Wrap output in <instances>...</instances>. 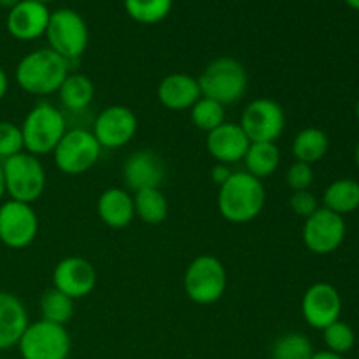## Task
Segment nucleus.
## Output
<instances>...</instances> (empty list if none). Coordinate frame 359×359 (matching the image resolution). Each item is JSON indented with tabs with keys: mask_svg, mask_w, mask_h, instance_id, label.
<instances>
[{
	"mask_svg": "<svg viewBox=\"0 0 359 359\" xmlns=\"http://www.w3.org/2000/svg\"><path fill=\"white\" fill-rule=\"evenodd\" d=\"M354 158H356V165H358V168H359V142H358V146H356V151H354Z\"/></svg>",
	"mask_w": 359,
	"mask_h": 359,
	"instance_id": "obj_41",
	"label": "nucleus"
},
{
	"mask_svg": "<svg viewBox=\"0 0 359 359\" xmlns=\"http://www.w3.org/2000/svg\"><path fill=\"white\" fill-rule=\"evenodd\" d=\"M312 356L314 347L302 333H286L272 347V359H311Z\"/></svg>",
	"mask_w": 359,
	"mask_h": 359,
	"instance_id": "obj_30",
	"label": "nucleus"
},
{
	"mask_svg": "<svg viewBox=\"0 0 359 359\" xmlns=\"http://www.w3.org/2000/svg\"><path fill=\"white\" fill-rule=\"evenodd\" d=\"M70 63L49 48L35 49L18 62L14 70L16 84L28 95L48 97L58 93L67 79Z\"/></svg>",
	"mask_w": 359,
	"mask_h": 359,
	"instance_id": "obj_1",
	"label": "nucleus"
},
{
	"mask_svg": "<svg viewBox=\"0 0 359 359\" xmlns=\"http://www.w3.org/2000/svg\"><path fill=\"white\" fill-rule=\"evenodd\" d=\"M189 114H191V121L196 128L209 133L224 123V105L212 98L202 97L189 109Z\"/></svg>",
	"mask_w": 359,
	"mask_h": 359,
	"instance_id": "obj_29",
	"label": "nucleus"
},
{
	"mask_svg": "<svg viewBox=\"0 0 359 359\" xmlns=\"http://www.w3.org/2000/svg\"><path fill=\"white\" fill-rule=\"evenodd\" d=\"M7 90H9V77H7L6 70L0 67V100H4V97L7 95Z\"/></svg>",
	"mask_w": 359,
	"mask_h": 359,
	"instance_id": "obj_36",
	"label": "nucleus"
},
{
	"mask_svg": "<svg viewBox=\"0 0 359 359\" xmlns=\"http://www.w3.org/2000/svg\"><path fill=\"white\" fill-rule=\"evenodd\" d=\"M123 177L133 193L147 188H160L167 177L165 161L151 149L130 154L123 165Z\"/></svg>",
	"mask_w": 359,
	"mask_h": 359,
	"instance_id": "obj_17",
	"label": "nucleus"
},
{
	"mask_svg": "<svg viewBox=\"0 0 359 359\" xmlns=\"http://www.w3.org/2000/svg\"><path fill=\"white\" fill-rule=\"evenodd\" d=\"M344 2H346L347 6L351 7V9H354V11H359V0H344Z\"/></svg>",
	"mask_w": 359,
	"mask_h": 359,
	"instance_id": "obj_40",
	"label": "nucleus"
},
{
	"mask_svg": "<svg viewBox=\"0 0 359 359\" xmlns=\"http://www.w3.org/2000/svg\"><path fill=\"white\" fill-rule=\"evenodd\" d=\"M330 149V139L323 130L314 128V126H309V128L300 130V132L294 135L293 146V156L297 158V161L302 163L314 165L319 160L326 156Z\"/></svg>",
	"mask_w": 359,
	"mask_h": 359,
	"instance_id": "obj_24",
	"label": "nucleus"
},
{
	"mask_svg": "<svg viewBox=\"0 0 359 359\" xmlns=\"http://www.w3.org/2000/svg\"><path fill=\"white\" fill-rule=\"evenodd\" d=\"M35 2H41V4H46V6H48L49 2H55V0H35Z\"/></svg>",
	"mask_w": 359,
	"mask_h": 359,
	"instance_id": "obj_43",
	"label": "nucleus"
},
{
	"mask_svg": "<svg viewBox=\"0 0 359 359\" xmlns=\"http://www.w3.org/2000/svg\"><path fill=\"white\" fill-rule=\"evenodd\" d=\"M139 130L135 112L126 105H111L97 116L93 135L105 149H119L132 142Z\"/></svg>",
	"mask_w": 359,
	"mask_h": 359,
	"instance_id": "obj_13",
	"label": "nucleus"
},
{
	"mask_svg": "<svg viewBox=\"0 0 359 359\" xmlns=\"http://www.w3.org/2000/svg\"><path fill=\"white\" fill-rule=\"evenodd\" d=\"M23 135L16 123L0 121V161L23 153Z\"/></svg>",
	"mask_w": 359,
	"mask_h": 359,
	"instance_id": "obj_32",
	"label": "nucleus"
},
{
	"mask_svg": "<svg viewBox=\"0 0 359 359\" xmlns=\"http://www.w3.org/2000/svg\"><path fill=\"white\" fill-rule=\"evenodd\" d=\"M323 339H325L326 347H328L326 351H332V353L344 356L356 344V333H354V330L347 323L339 319V321H335L333 325L326 326L323 330Z\"/></svg>",
	"mask_w": 359,
	"mask_h": 359,
	"instance_id": "obj_31",
	"label": "nucleus"
},
{
	"mask_svg": "<svg viewBox=\"0 0 359 359\" xmlns=\"http://www.w3.org/2000/svg\"><path fill=\"white\" fill-rule=\"evenodd\" d=\"M342 314V298L339 290L328 283H316L302 298V316L309 326L325 330L339 321Z\"/></svg>",
	"mask_w": 359,
	"mask_h": 359,
	"instance_id": "obj_14",
	"label": "nucleus"
},
{
	"mask_svg": "<svg viewBox=\"0 0 359 359\" xmlns=\"http://www.w3.org/2000/svg\"><path fill=\"white\" fill-rule=\"evenodd\" d=\"M226 269L216 256L202 255L193 259L184 273L186 297L198 305H212L226 291Z\"/></svg>",
	"mask_w": 359,
	"mask_h": 359,
	"instance_id": "obj_6",
	"label": "nucleus"
},
{
	"mask_svg": "<svg viewBox=\"0 0 359 359\" xmlns=\"http://www.w3.org/2000/svg\"><path fill=\"white\" fill-rule=\"evenodd\" d=\"M39 307H41L42 319L55 325L65 326L74 316V300L56 287H49L42 293Z\"/></svg>",
	"mask_w": 359,
	"mask_h": 359,
	"instance_id": "obj_27",
	"label": "nucleus"
},
{
	"mask_svg": "<svg viewBox=\"0 0 359 359\" xmlns=\"http://www.w3.org/2000/svg\"><path fill=\"white\" fill-rule=\"evenodd\" d=\"M51 11L46 4L35 0H21L20 4L9 9L6 27L11 37L18 41L30 42L46 35Z\"/></svg>",
	"mask_w": 359,
	"mask_h": 359,
	"instance_id": "obj_16",
	"label": "nucleus"
},
{
	"mask_svg": "<svg viewBox=\"0 0 359 359\" xmlns=\"http://www.w3.org/2000/svg\"><path fill=\"white\" fill-rule=\"evenodd\" d=\"M202 97L212 98L221 105L237 104L245 95L249 76L245 67L231 56L212 60L198 77Z\"/></svg>",
	"mask_w": 359,
	"mask_h": 359,
	"instance_id": "obj_4",
	"label": "nucleus"
},
{
	"mask_svg": "<svg viewBox=\"0 0 359 359\" xmlns=\"http://www.w3.org/2000/svg\"><path fill=\"white\" fill-rule=\"evenodd\" d=\"M248 174L263 181L277 170L280 163V151L276 142H251L244 156Z\"/></svg>",
	"mask_w": 359,
	"mask_h": 359,
	"instance_id": "obj_25",
	"label": "nucleus"
},
{
	"mask_svg": "<svg viewBox=\"0 0 359 359\" xmlns=\"http://www.w3.org/2000/svg\"><path fill=\"white\" fill-rule=\"evenodd\" d=\"M207 151L210 156L223 165L237 163L244 160L251 140L238 123H226L207 133Z\"/></svg>",
	"mask_w": 359,
	"mask_h": 359,
	"instance_id": "obj_18",
	"label": "nucleus"
},
{
	"mask_svg": "<svg viewBox=\"0 0 359 359\" xmlns=\"http://www.w3.org/2000/svg\"><path fill=\"white\" fill-rule=\"evenodd\" d=\"M311 359H346V358L340 356V354L332 353V351H319V353H314V356Z\"/></svg>",
	"mask_w": 359,
	"mask_h": 359,
	"instance_id": "obj_37",
	"label": "nucleus"
},
{
	"mask_svg": "<svg viewBox=\"0 0 359 359\" xmlns=\"http://www.w3.org/2000/svg\"><path fill=\"white\" fill-rule=\"evenodd\" d=\"M156 95L168 111H189L202 98V90L196 77L177 72L160 81Z\"/></svg>",
	"mask_w": 359,
	"mask_h": 359,
	"instance_id": "obj_19",
	"label": "nucleus"
},
{
	"mask_svg": "<svg viewBox=\"0 0 359 359\" xmlns=\"http://www.w3.org/2000/svg\"><path fill=\"white\" fill-rule=\"evenodd\" d=\"M174 0H125V9L133 21L154 25L170 14Z\"/></svg>",
	"mask_w": 359,
	"mask_h": 359,
	"instance_id": "obj_28",
	"label": "nucleus"
},
{
	"mask_svg": "<svg viewBox=\"0 0 359 359\" xmlns=\"http://www.w3.org/2000/svg\"><path fill=\"white\" fill-rule=\"evenodd\" d=\"M6 193L11 200L34 203L46 189V170L41 160L30 153H20L2 161Z\"/></svg>",
	"mask_w": 359,
	"mask_h": 359,
	"instance_id": "obj_7",
	"label": "nucleus"
},
{
	"mask_svg": "<svg viewBox=\"0 0 359 359\" xmlns=\"http://www.w3.org/2000/svg\"><path fill=\"white\" fill-rule=\"evenodd\" d=\"M286 182L293 191H304V189L311 188L312 182H314V170H312V165L294 161L286 172Z\"/></svg>",
	"mask_w": 359,
	"mask_h": 359,
	"instance_id": "obj_33",
	"label": "nucleus"
},
{
	"mask_svg": "<svg viewBox=\"0 0 359 359\" xmlns=\"http://www.w3.org/2000/svg\"><path fill=\"white\" fill-rule=\"evenodd\" d=\"M49 49L58 53L62 58L72 63L84 55L90 42V32L84 18L74 9H56L49 16L46 28Z\"/></svg>",
	"mask_w": 359,
	"mask_h": 359,
	"instance_id": "obj_5",
	"label": "nucleus"
},
{
	"mask_svg": "<svg viewBox=\"0 0 359 359\" xmlns=\"http://www.w3.org/2000/svg\"><path fill=\"white\" fill-rule=\"evenodd\" d=\"M135 216L147 224H160L168 216V202L160 188H147L133 193Z\"/></svg>",
	"mask_w": 359,
	"mask_h": 359,
	"instance_id": "obj_26",
	"label": "nucleus"
},
{
	"mask_svg": "<svg viewBox=\"0 0 359 359\" xmlns=\"http://www.w3.org/2000/svg\"><path fill=\"white\" fill-rule=\"evenodd\" d=\"M290 207L297 216L307 219L319 209V202L314 193H311V189H304V191H293L290 198Z\"/></svg>",
	"mask_w": 359,
	"mask_h": 359,
	"instance_id": "obj_34",
	"label": "nucleus"
},
{
	"mask_svg": "<svg viewBox=\"0 0 359 359\" xmlns=\"http://www.w3.org/2000/svg\"><path fill=\"white\" fill-rule=\"evenodd\" d=\"M356 118H358V121H359V97H358V100H356Z\"/></svg>",
	"mask_w": 359,
	"mask_h": 359,
	"instance_id": "obj_42",
	"label": "nucleus"
},
{
	"mask_svg": "<svg viewBox=\"0 0 359 359\" xmlns=\"http://www.w3.org/2000/svg\"><path fill=\"white\" fill-rule=\"evenodd\" d=\"M266 202L263 181L248 172H233L219 188L217 209L221 216L235 224H244L262 214Z\"/></svg>",
	"mask_w": 359,
	"mask_h": 359,
	"instance_id": "obj_2",
	"label": "nucleus"
},
{
	"mask_svg": "<svg viewBox=\"0 0 359 359\" xmlns=\"http://www.w3.org/2000/svg\"><path fill=\"white\" fill-rule=\"evenodd\" d=\"M323 207L339 216L359 209V182L354 179H337L323 193Z\"/></svg>",
	"mask_w": 359,
	"mask_h": 359,
	"instance_id": "obj_23",
	"label": "nucleus"
},
{
	"mask_svg": "<svg viewBox=\"0 0 359 359\" xmlns=\"http://www.w3.org/2000/svg\"><path fill=\"white\" fill-rule=\"evenodd\" d=\"M21 0H0V6L2 7H7V9H13L16 4H20Z\"/></svg>",
	"mask_w": 359,
	"mask_h": 359,
	"instance_id": "obj_39",
	"label": "nucleus"
},
{
	"mask_svg": "<svg viewBox=\"0 0 359 359\" xmlns=\"http://www.w3.org/2000/svg\"><path fill=\"white\" fill-rule=\"evenodd\" d=\"M70 346L65 326L44 319L30 323L18 342L23 359H69Z\"/></svg>",
	"mask_w": 359,
	"mask_h": 359,
	"instance_id": "obj_9",
	"label": "nucleus"
},
{
	"mask_svg": "<svg viewBox=\"0 0 359 359\" xmlns=\"http://www.w3.org/2000/svg\"><path fill=\"white\" fill-rule=\"evenodd\" d=\"M63 109L70 112L86 111L95 98V84L84 74H69L58 90Z\"/></svg>",
	"mask_w": 359,
	"mask_h": 359,
	"instance_id": "obj_22",
	"label": "nucleus"
},
{
	"mask_svg": "<svg viewBox=\"0 0 359 359\" xmlns=\"http://www.w3.org/2000/svg\"><path fill=\"white\" fill-rule=\"evenodd\" d=\"M97 286V270L81 256H69L53 270V287L72 300L88 297Z\"/></svg>",
	"mask_w": 359,
	"mask_h": 359,
	"instance_id": "obj_15",
	"label": "nucleus"
},
{
	"mask_svg": "<svg viewBox=\"0 0 359 359\" xmlns=\"http://www.w3.org/2000/svg\"><path fill=\"white\" fill-rule=\"evenodd\" d=\"M231 174H233V170L230 168V165L223 163H216L212 167V170H210V177H212L214 184L219 186V188L231 177Z\"/></svg>",
	"mask_w": 359,
	"mask_h": 359,
	"instance_id": "obj_35",
	"label": "nucleus"
},
{
	"mask_svg": "<svg viewBox=\"0 0 359 359\" xmlns=\"http://www.w3.org/2000/svg\"><path fill=\"white\" fill-rule=\"evenodd\" d=\"M97 210L102 223L114 230H123V228L130 226L135 217L133 196L121 188L105 189L98 198Z\"/></svg>",
	"mask_w": 359,
	"mask_h": 359,
	"instance_id": "obj_21",
	"label": "nucleus"
},
{
	"mask_svg": "<svg viewBox=\"0 0 359 359\" xmlns=\"http://www.w3.org/2000/svg\"><path fill=\"white\" fill-rule=\"evenodd\" d=\"M238 125L251 142H277L286 128V112L272 98H256L245 105Z\"/></svg>",
	"mask_w": 359,
	"mask_h": 359,
	"instance_id": "obj_10",
	"label": "nucleus"
},
{
	"mask_svg": "<svg viewBox=\"0 0 359 359\" xmlns=\"http://www.w3.org/2000/svg\"><path fill=\"white\" fill-rule=\"evenodd\" d=\"M6 177H4V167H2V161H0V200L6 196Z\"/></svg>",
	"mask_w": 359,
	"mask_h": 359,
	"instance_id": "obj_38",
	"label": "nucleus"
},
{
	"mask_svg": "<svg viewBox=\"0 0 359 359\" xmlns=\"http://www.w3.org/2000/svg\"><path fill=\"white\" fill-rule=\"evenodd\" d=\"M25 153L41 158L51 154L67 132V119L60 109L41 102L28 111L20 125Z\"/></svg>",
	"mask_w": 359,
	"mask_h": 359,
	"instance_id": "obj_3",
	"label": "nucleus"
},
{
	"mask_svg": "<svg viewBox=\"0 0 359 359\" xmlns=\"http://www.w3.org/2000/svg\"><path fill=\"white\" fill-rule=\"evenodd\" d=\"M39 233V216L30 203L7 200L0 205V242L9 249H25Z\"/></svg>",
	"mask_w": 359,
	"mask_h": 359,
	"instance_id": "obj_11",
	"label": "nucleus"
},
{
	"mask_svg": "<svg viewBox=\"0 0 359 359\" xmlns=\"http://www.w3.org/2000/svg\"><path fill=\"white\" fill-rule=\"evenodd\" d=\"M347 226L344 216L332 212L326 207H319L312 216L305 219L304 244L311 252L326 256L335 252L346 238Z\"/></svg>",
	"mask_w": 359,
	"mask_h": 359,
	"instance_id": "obj_12",
	"label": "nucleus"
},
{
	"mask_svg": "<svg viewBox=\"0 0 359 359\" xmlns=\"http://www.w3.org/2000/svg\"><path fill=\"white\" fill-rule=\"evenodd\" d=\"M28 325L30 321L23 302L9 291H0V351L18 346Z\"/></svg>",
	"mask_w": 359,
	"mask_h": 359,
	"instance_id": "obj_20",
	"label": "nucleus"
},
{
	"mask_svg": "<svg viewBox=\"0 0 359 359\" xmlns=\"http://www.w3.org/2000/svg\"><path fill=\"white\" fill-rule=\"evenodd\" d=\"M102 146L93 132L84 128L67 130L65 135L53 151L55 165L67 175H81L90 172L100 160Z\"/></svg>",
	"mask_w": 359,
	"mask_h": 359,
	"instance_id": "obj_8",
	"label": "nucleus"
}]
</instances>
